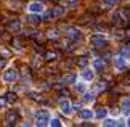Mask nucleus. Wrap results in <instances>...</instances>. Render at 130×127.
<instances>
[{"instance_id":"1","label":"nucleus","mask_w":130,"mask_h":127,"mask_svg":"<svg viewBox=\"0 0 130 127\" xmlns=\"http://www.w3.org/2000/svg\"><path fill=\"white\" fill-rule=\"evenodd\" d=\"M90 44H92V47H95V48H104L108 45V40L101 34H93L92 37H90Z\"/></svg>"},{"instance_id":"2","label":"nucleus","mask_w":130,"mask_h":127,"mask_svg":"<svg viewBox=\"0 0 130 127\" xmlns=\"http://www.w3.org/2000/svg\"><path fill=\"white\" fill-rule=\"evenodd\" d=\"M50 121V114L48 111H39L36 114V124L37 125H47Z\"/></svg>"},{"instance_id":"3","label":"nucleus","mask_w":130,"mask_h":127,"mask_svg":"<svg viewBox=\"0 0 130 127\" xmlns=\"http://www.w3.org/2000/svg\"><path fill=\"white\" fill-rule=\"evenodd\" d=\"M59 111H61L63 114H66V116L72 114V111H74L72 109V103L69 100H66V98L61 100V101H59Z\"/></svg>"},{"instance_id":"4","label":"nucleus","mask_w":130,"mask_h":127,"mask_svg":"<svg viewBox=\"0 0 130 127\" xmlns=\"http://www.w3.org/2000/svg\"><path fill=\"white\" fill-rule=\"evenodd\" d=\"M114 66H116V69L117 71H124V69H127V58L125 57H122V55H117L116 58H114Z\"/></svg>"},{"instance_id":"5","label":"nucleus","mask_w":130,"mask_h":127,"mask_svg":"<svg viewBox=\"0 0 130 127\" xmlns=\"http://www.w3.org/2000/svg\"><path fill=\"white\" fill-rule=\"evenodd\" d=\"M18 79V73L14 69H7L3 73V80L5 82H14Z\"/></svg>"},{"instance_id":"6","label":"nucleus","mask_w":130,"mask_h":127,"mask_svg":"<svg viewBox=\"0 0 130 127\" xmlns=\"http://www.w3.org/2000/svg\"><path fill=\"white\" fill-rule=\"evenodd\" d=\"M66 37L71 39V40H79L80 39V32H79V29H76V27H68L66 29Z\"/></svg>"},{"instance_id":"7","label":"nucleus","mask_w":130,"mask_h":127,"mask_svg":"<svg viewBox=\"0 0 130 127\" xmlns=\"http://www.w3.org/2000/svg\"><path fill=\"white\" fill-rule=\"evenodd\" d=\"M27 8H29V11H31V13H42L43 11V5H42V2H39V0L29 3Z\"/></svg>"},{"instance_id":"8","label":"nucleus","mask_w":130,"mask_h":127,"mask_svg":"<svg viewBox=\"0 0 130 127\" xmlns=\"http://www.w3.org/2000/svg\"><path fill=\"white\" fill-rule=\"evenodd\" d=\"M16 119H18V113H16V111H10V113H7L5 122H7L8 125H13L14 122H16Z\"/></svg>"},{"instance_id":"9","label":"nucleus","mask_w":130,"mask_h":127,"mask_svg":"<svg viewBox=\"0 0 130 127\" xmlns=\"http://www.w3.org/2000/svg\"><path fill=\"white\" fill-rule=\"evenodd\" d=\"M104 66H106V64H104V61H103L101 58H95L93 60V69L95 71L101 73V71H104Z\"/></svg>"},{"instance_id":"10","label":"nucleus","mask_w":130,"mask_h":127,"mask_svg":"<svg viewBox=\"0 0 130 127\" xmlns=\"http://www.w3.org/2000/svg\"><path fill=\"white\" fill-rule=\"evenodd\" d=\"M8 29L13 32H18L19 29H21V21L19 19H11V21L8 23Z\"/></svg>"},{"instance_id":"11","label":"nucleus","mask_w":130,"mask_h":127,"mask_svg":"<svg viewBox=\"0 0 130 127\" xmlns=\"http://www.w3.org/2000/svg\"><path fill=\"white\" fill-rule=\"evenodd\" d=\"M103 125H104V127H114V125H124V122H121V121H116V119H108V118H104V119H103Z\"/></svg>"},{"instance_id":"12","label":"nucleus","mask_w":130,"mask_h":127,"mask_svg":"<svg viewBox=\"0 0 130 127\" xmlns=\"http://www.w3.org/2000/svg\"><path fill=\"white\" fill-rule=\"evenodd\" d=\"M76 80H77V76L69 73V74H66L63 77V84H76Z\"/></svg>"},{"instance_id":"13","label":"nucleus","mask_w":130,"mask_h":127,"mask_svg":"<svg viewBox=\"0 0 130 127\" xmlns=\"http://www.w3.org/2000/svg\"><path fill=\"white\" fill-rule=\"evenodd\" d=\"M79 116H80L82 119H92L93 118V111L92 109H87V108H84V109H80V113H79Z\"/></svg>"},{"instance_id":"14","label":"nucleus","mask_w":130,"mask_h":127,"mask_svg":"<svg viewBox=\"0 0 130 127\" xmlns=\"http://www.w3.org/2000/svg\"><path fill=\"white\" fill-rule=\"evenodd\" d=\"M82 79L84 80H92L93 79V71L92 69H88V68H84V71H82Z\"/></svg>"},{"instance_id":"15","label":"nucleus","mask_w":130,"mask_h":127,"mask_svg":"<svg viewBox=\"0 0 130 127\" xmlns=\"http://www.w3.org/2000/svg\"><path fill=\"white\" fill-rule=\"evenodd\" d=\"M121 16H122V23L130 21V8L128 7H125V8L121 10Z\"/></svg>"},{"instance_id":"16","label":"nucleus","mask_w":130,"mask_h":127,"mask_svg":"<svg viewBox=\"0 0 130 127\" xmlns=\"http://www.w3.org/2000/svg\"><path fill=\"white\" fill-rule=\"evenodd\" d=\"M108 116V109L106 108H98V111L95 113V118L96 119H104Z\"/></svg>"},{"instance_id":"17","label":"nucleus","mask_w":130,"mask_h":127,"mask_svg":"<svg viewBox=\"0 0 130 127\" xmlns=\"http://www.w3.org/2000/svg\"><path fill=\"white\" fill-rule=\"evenodd\" d=\"M119 0H101V7L103 8H112Z\"/></svg>"},{"instance_id":"18","label":"nucleus","mask_w":130,"mask_h":127,"mask_svg":"<svg viewBox=\"0 0 130 127\" xmlns=\"http://www.w3.org/2000/svg\"><path fill=\"white\" fill-rule=\"evenodd\" d=\"M82 95H84V96H82V100L85 101V103H93V101H95L93 93H90V92H84Z\"/></svg>"},{"instance_id":"19","label":"nucleus","mask_w":130,"mask_h":127,"mask_svg":"<svg viewBox=\"0 0 130 127\" xmlns=\"http://www.w3.org/2000/svg\"><path fill=\"white\" fill-rule=\"evenodd\" d=\"M121 111H122L124 114L130 111V100H128V98H125V100L122 101V105H121Z\"/></svg>"},{"instance_id":"20","label":"nucleus","mask_w":130,"mask_h":127,"mask_svg":"<svg viewBox=\"0 0 130 127\" xmlns=\"http://www.w3.org/2000/svg\"><path fill=\"white\" fill-rule=\"evenodd\" d=\"M40 21H42V18L39 16V13H34L32 16H29V23L31 24H39Z\"/></svg>"},{"instance_id":"21","label":"nucleus","mask_w":130,"mask_h":127,"mask_svg":"<svg viewBox=\"0 0 130 127\" xmlns=\"http://www.w3.org/2000/svg\"><path fill=\"white\" fill-rule=\"evenodd\" d=\"M63 15H64V7H55V10H53V16L61 18Z\"/></svg>"},{"instance_id":"22","label":"nucleus","mask_w":130,"mask_h":127,"mask_svg":"<svg viewBox=\"0 0 130 127\" xmlns=\"http://www.w3.org/2000/svg\"><path fill=\"white\" fill-rule=\"evenodd\" d=\"M104 89H106V82H103V80H101V82H98L96 85H95V93H98V92H103Z\"/></svg>"},{"instance_id":"23","label":"nucleus","mask_w":130,"mask_h":127,"mask_svg":"<svg viewBox=\"0 0 130 127\" xmlns=\"http://www.w3.org/2000/svg\"><path fill=\"white\" fill-rule=\"evenodd\" d=\"M56 57L58 55L55 52H47L45 53V60H47V61H53V60H56Z\"/></svg>"},{"instance_id":"24","label":"nucleus","mask_w":130,"mask_h":127,"mask_svg":"<svg viewBox=\"0 0 130 127\" xmlns=\"http://www.w3.org/2000/svg\"><path fill=\"white\" fill-rule=\"evenodd\" d=\"M85 84H82V82H76V90H77V92L79 93H84V92H85Z\"/></svg>"},{"instance_id":"25","label":"nucleus","mask_w":130,"mask_h":127,"mask_svg":"<svg viewBox=\"0 0 130 127\" xmlns=\"http://www.w3.org/2000/svg\"><path fill=\"white\" fill-rule=\"evenodd\" d=\"M77 66H80V68H85V66H87V57H79V60H77Z\"/></svg>"},{"instance_id":"26","label":"nucleus","mask_w":130,"mask_h":127,"mask_svg":"<svg viewBox=\"0 0 130 127\" xmlns=\"http://www.w3.org/2000/svg\"><path fill=\"white\" fill-rule=\"evenodd\" d=\"M48 124H50V125H53V127H59V125H61L59 119H56V118H55V119H50V121H48Z\"/></svg>"},{"instance_id":"27","label":"nucleus","mask_w":130,"mask_h":127,"mask_svg":"<svg viewBox=\"0 0 130 127\" xmlns=\"http://www.w3.org/2000/svg\"><path fill=\"white\" fill-rule=\"evenodd\" d=\"M7 101H16V93L8 92V93H7Z\"/></svg>"},{"instance_id":"28","label":"nucleus","mask_w":130,"mask_h":127,"mask_svg":"<svg viewBox=\"0 0 130 127\" xmlns=\"http://www.w3.org/2000/svg\"><path fill=\"white\" fill-rule=\"evenodd\" d=\"M11 44H13V45H14V47H16V48H19V47H21V40H19L18 37H14Z\"/></svg>"},{"instance_id":"29","label":"nucleus","mask_w":130,"mask_h":127,"mask_svg":"<svg viewBox=\"0 0 130 127\" xmlns=\"http://www.w3.org/2000/svg\"><path fill=\"white\" fill-rule=\"evenodd\" d=\"M53 16V11H47V13H45V16H43V19H45V21H50V18H52Z\"/></svg>"},{"instance_id":"30","label":"nucleus","mask_w":130,"mask_h":127,"mask_svg":"<svg viewBox=\"0 0 130 127\" xmlns=\"http://www.w3.org/2000/svg\"><path fill=\"white\" fill-rule=\"evenodd\" d=\"M47 35H48L50 39H56V35H58V34H56V31H48Z\"/></svg>"},{"instance_id":"31","label":"nucleus","mask_w":130,"mask_h":127,"mask_svg":"<svg viewBox=\"0 0 130 127\" xmlns=\"http://www.w3.org/2000/svg\"><path fill=\"white\" fill-rule=\"evenodd\" d=\"M64 2H66L69 7H74V5H77V0H64Z\"/></svg>"},{"instance_id":"32","label":"nucleus","mask_w":130,"mask_h":127,"mask_svg":"<svg viewBox=\"0 0 130 127\" xmlns=\"http://www.w3.org/2000/svg\"><path fill=\"white\" fill-rule=\"evenodd\" d=\"M5 105H7V98H3V96H0V108H3Z\"/></svg>"},{"instance_id":"33","label":"nucleus","mask_w":130,"mask_h":127,"mask_svg":"<svg viewBox=\"0 0 130 127\" xmlns=\"http://www.w3.org/2000/svg\"><path fill=\"white\" fill-rule=\"evenodd\" d=\"M5 64H7V61H5V60H0V69H2Z\"/></svg>"},{"instance_id":"34","label":"nucleus","mask_w":130,"mask_h":127,"mask_svg":"<svg viewBox=\"0 0 130 127\" xmlns=\"http://www.w3.org/2000/svg\"><path fill=\"white\" fill-rule=\"evenodd\" d=\"M125 84H127V85H130V76H128V77H127V80H125Z\"/></svg>"},{"instance_id":"35","label":"nucleus","mask_w":130,"mask_h":127,"mask_svg":"<svg viewBox=\"0 0 130 127\" xmlns=\"http://www.w3.org/2000/svg\"><path fill=\"white\" fill-rule=\"evenodd\" d=\"M125 125H128V127H130V118L127 119V122H125Z\"/></svg>"},{"instance_id":"36","label":"nucleus","mask_w":130,"mask_h":127,"mask_svg":"<svg viewBox=\"0 0 130 127\" xmlns=\"http://www.w3.org/2000/svg\"><path fill=\"white\" fill-rule=\"evenodd\" d=\"M39 2H42V0H39Z\"/></svg>"}]
</instances>
